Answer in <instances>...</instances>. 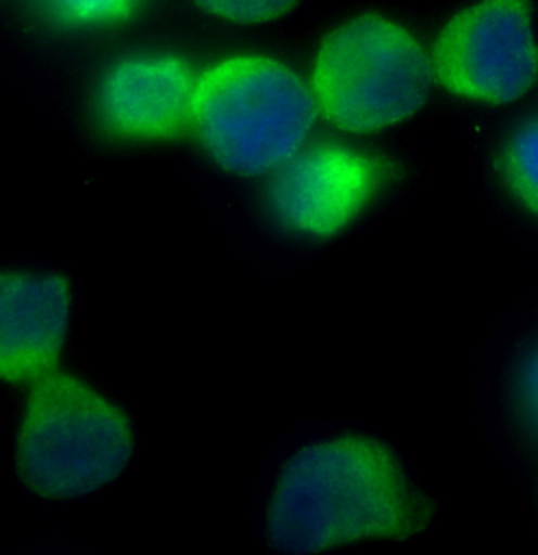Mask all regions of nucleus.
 I'll use <instances>...</instances> for the list:
<instances>
[{"instance_id":"6","label":"nucleus","mask_w":538,"mask_h":555,"mask_svg":"<svg viewBox=\"0 0 538 555\" xmlns=\"http://www.w3.org/2000/svg\"><path fill=\"white\" fill-rule=\"evenodd\" d=\"M308 76L322 124L357 137L412 119L436 85L432 51L405 24L376 12L330 30Z\"/></svg>"},{"instance_id":"7","label":"nucleus","mask_w":538,"mask_h":555,"mask_svg":"<svg viewBox=\"0 0 538 555\" xmlns=\"http://www.w3.org/2000/svg\"><path fill=\"white\" fill-rule=\"evenodd\" d=\"M437 85L464 102L507 106L538 86L537 0H474L434 40Z\"/></svg>"},{"instance_id":"3","label":"nucleus","mask_w":538,"mask_h":555,"mask_svg":"<svg viewBox=\"0 0 538 555\" xmlns=\"http://www.w3.org/2000/svg\"><path fill=\"white\" fill-rule=\"evenodd\" d=\"M322 124L308 68L260 52L208 61L182 162L201 189L272 171Z\"/></svg>"},{"instance_id":"11","label":"nucleus","mask_w":538,"mask_h":555,"mask_svg":"<svg viewBox=\"0 0 538 555\" xmlns=\"http://www.w3.org/2000/svg\"><path fill=\"white\" fill-rule=\"evenodd\" d=\"M207 15L241 26L272 23L290 15L300 0H194Z\"/></svg>"},{"instance_id":"2","label":"nucleus","mask_w":538,"mask_h":555,"mask_svg":"<svg viewBox=\"0 0 538 555\" xmlns=\"http://www.w3.org/2000/svg\"><path fill=\"white\" fill-rule=\"evenodd\" d=\"M367 138L321 124L272 171L203 191L256 258L302 262L362 223L397 182V162Z\"/></svg>"},{"instance_id":"1","label":"nucleus","mask_w":538,"mask_h":555,"mask_svg":"<svg viewBox=\"0 0 538 555\" xmlns=\"http://www.w3.org/2000/svg\"><path fill=\"white\" fill-rule=\"evenodd\" d=\"M259 533L277 554H319L402 540L432 505L390 447L368 434L312 426L270 454L259 486Z\"/></svg>"},{"instance_id":"4","label":"nucleus","mask_w":538,"mask_h":555,"mask_svg":"<svg viewBox=\"0 0 538 555\" xmlns=\"http://www.w3.org/2000/svg\"><path fill=\"white\" fill-rule=\"evenodd\" d=\"M206 65L162 48L125 51L48 90L87 155L104 162L182 158Z\"/></svg>"},{"instance_id":"10","label":"nucleus","mask_w":538,"mask_h":555,"mask_svg":"<svg viewBox=\"0 0 538 555\" xmlns=\"http://www.w3.org/2000/svg\"><path fill=\"white\" fill-rule=\"evenodd\" d=\"M38 20L65 34L99 33L128 23L145 0H30Z\"/></svg>"},{"instance_id":"9","label":"nucleus","mask_w":538,"mask_h":555,"mask_svg":"<svg viewBox=\"0 0 538 555\" xmlns=\"http://www.w3.org/2000/svg\"><path fill=\"white\" fill-rule=\"evenodd\" d=\"M502 185L538 220V111L513 125L496 156Z\"/></svg>"},{"instance_id":"5","label":"nucleus","mask_w":538,"mask_h":555,"mask_svg":"<svg viewBox=\"0 0 538 555\" xmlns=\"http://www.w3.org/2000/svg\"><path fill=\"white\" fill-rule=\"evenodd\" d=\"M137 450L133 423L102 385L52 371L27 390L16 434L17 478L47 501H79L116 480Z\"/></svg>"},{"instance_id":"12","label":"nucleus","mask_w":538,"mask_h":555,"mask_svg":"<svg viewBox=\"0 0 538 555\" xmlns=\"http://www.w3.org/2000/svg\"><path fill=\"white\" fill-rule=\"evenodd\" d=\"M515 390L521 415L538 436V347L521 364Z\"/></svg>"},{"instance_id":"8","label":"nucleus","mask_w":538,"mask_h":555,"mask_svg":"<svg viewBox=\"0 0 538 555\" xmlns=\"http://www.w3.org/2000/svg\"><path fill=\"white\" fill-rule=\"evenodd\" d=\"M75 312V283L52 263L16 260L0 273V371L12 388L61 367Z\"/></svg>"}]
</instances>
